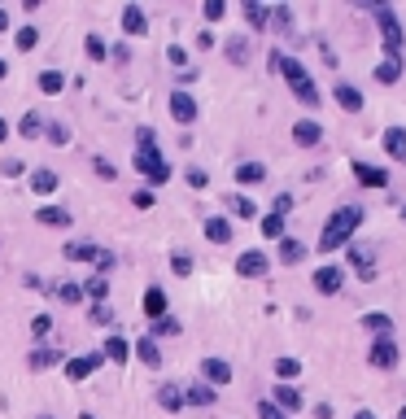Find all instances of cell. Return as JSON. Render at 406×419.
Here are the masks:
<instances>
[{
  "label": "cell",
  "instance_id": "47",
  "mask_svg": "<svg viewBox=\"0 0 406 419\" xmlns=\"http://www.w3.org/2000/svg\"><path fill=\"white\" fill-rule=\"evenodd\" d=\"M267 22H276V27H289V22H293V9H289V5H276V9L267 14Z\"/></svg>",
  "mask_w": 406,
  "mask_h": 419
},
{
  "label": "cell",
  "instance_id": "32",
  "mask_svg": "<svg viewBox=\"0 0 406 419\" xmlns=\"http://www.w3.org/2000/svg\"><path fill=\"white\" fill-rule=\"evenodd\" d=\"M136 354H140V363H145V367H162V350H158V341H140L136 345Z\"/></svg>",
  "mask_w": 406,
  "mask_h": 419
},
{
  "label": "cell",
  "instance_id": "63",
  "mask_svg": "<svg viewBox=\"0 0 406 419\" xmlns=\"http://www.w3.org/2000/svg\"><path fill=\"white\" fill-rule=\"evenodd\" d=\"M402 219H406V206H402Z\"/></svg>",
  "mask_w": 406,
  "mask_h": 419
},
{
  "label": "cell",
  "instance_id": "29",
  "mask_svg": "<svg viewBox=\"0 0 406 419\" xmlns=\"http://www.w3.org/2000/svg\"><path fill=\"white\" fill-rule=\"evenodd\" d=\"M57 358H62V354H57L53 345H35V350H31V367H35V371H44V367H53Z\"/></svg>",
  "mask_w": 406,
  "mask_h": 419
},
{
  "label": "cell",
  "instance_id": "28",
  "mask_svg": "<svg viewBox=\"0 0 406 419\" xmlns=\"http://www.w3.org/2000/svg\"><path fill=\"white\" fill-rule=\"evenodd\" d=\"M62 88H66V75H62V70H44V75H40V92H44V97H57Z\"/></svg>",
  "mask_w": 406,
  "mask_h": 419
},
{
  "label": "cell",
  "instance_id": "26",
  "mask_svg": "<svg viewBox=\"0 0 406 419\" xmlns=\"http://www.w3.org/2000/svg\"><path fill=\"white\" fill-rule=\"evenodd\" d=\"M236 179H241V184H262V179H267V166L262 162H241L236 166Z\"/></svg>",
  "mask_w": 406,
  "mask_h": 419
},
{
  "label": "cell",
  "instance_id": "24",
  "mask_svg": "<svg viewBox=\"0 0 406 419\" xmlns=\"http://www.w3.org/2000/svg\"><path fill=\"white\" fill-rule=\"evenodd\" d=\"M214 398H219V393H214L210 385H193V389L184 393V402H188V406H201V411H210V406H214Z\"/></svg>",
  "mask_w": 406,
  "mask_h": 419
},
{
  "label": "cell",
  "instance_id": "12",
  "mask_svg": "<svg viewBox=\"0 0 406 419\" xmlns=\"http://www.w3.org/2000/svg\"><path fill=\"white\" fill-rule=\"evenodd\" d=\"M341 284H345V271H341V267H319V271H315V289L324 293V297L341 293Z\"/></svg>",
  "mask_w": 406,
  "mask_h": 419
},
{
  "label": "cell",
  "instance_id": "56",
  "mask_svg": "<svg viewBox=\"0 0 406 419\" xmlns=\"http://www.w3.org/2000/svg\"><path fill=\"white\" fill-rule=\"evenodd\" d=\"M97 267H101V275L114 267V254H110V249H101V254H97Z\"/></svg>",
  "mask_w": 406,
  "mask_h": 419
},
{
  "label": "cell",
  "instance_id": "57",
  "mask_svg": "<svg viewBox=\"0 0 406 419\" xmlns=\"http://www.w3.org/2000/svg\"><path fill=\"white\" fill-rule=\"evenodd\" d=\"M0 31H9V9H0Z\"/></svg>",
  "mask_w": 406,
  "mask_h": 419
},
{
  "label": "cell",
  "instance_id": "42",
  "mask_svg": "<svg viewBox=\"0 0 406 419\" xmlns=\"http://www.w3.org/2000/svg\"><path fill=\"white\" fill-rule=\"evenodd\" d=\"M153 332H158V337H179L184 323H179V319H158V323H153Z\"/></svg>",
  "mask_w": 406,
  "mask_h": 419
},
{
  "label": "cell",
  "instance_id": "34",
  "mask_svg": "<svg viewBox=\"0 0 406 419\" xmlns=\"http://www.w3.org/2000/svg\"><path fill=\"white\" fill-rule=\"evenodd\" d=\"M228 62L232 66H245L249 62V40H245V35H236V40L228 44Z\"/></svg>",
  "mask_w": 406,
  "mask_h": 419
},
{
  "label": "cell",
  "instance_id": "5",
  "mask_svg": "<svg viewBox=\"0 0 406 419\" xmlns=\"http://www.w3.org/2000/svg\"><path fill=\"white\" fill-rule=\"evenodd\" d=\"M345 249H350V267H354V275H358L363 284H372L376 275H380V267H376V249L367 245V241H350Z\"/></svg>",
  "mask_w": 406,
  "mask_h": 419
},
{
  "label": "cell",
  "instance_id": "45",
  "mask_svg": "<svg viewBox=\"0 0 406 419\" xmlns=\"http://www.w3.org/2000/svg\"><path fill=\"white\" fill-rule=\"evenodd\" d=\"M184 179H188V188H197V193H201V188L210 184V175L201 171V166H188V171H184Z\"/></svg>",
  "mask_w": 406,
  "mask_h": 419
},
{
  "label": "cell",
  "instance_id": "38",
  "mask_svg": "<svg viewBox=\"0 0 406 419\" xmlns=\"http://www.w3.org/2000/svg\"><path fill=\"white\" fill-rule=\"evenodd\" d=\"M31 188H35V193H53V188H57V171H35Z\"/></svg>",
  "mask_w": 406,
  "mask_h": 419
},
{
  "label": "cell",
  "instance_id": "25",
  "mask_svg": "<svg viewBox=\"0 0 406 419\" xmlns=\"http://www.w3.org/2000/svg\"><path fill=\"white\" fill-rule=\"evenodd\" d=\"M158 406H162V411H179V406H184V389H175V385H162L158 389Z\"/></svg>",
  "mask_w": 406,
  "mask_h": 419
},
{
  "label": "cell",
  "instance_id": "6",
  "mask_svg": "<svg viewBox=\"0 0 406 419\" xmlns=\"http://www.w3.org/2000/svg\"><path fill=\"white\" fill-rule=\"evenodd\" d=\"M398 358H402L398 345H393L389 337H376V341H372V354H367V363H372L376 371H393V367H398Z\"/></svg>",
  "mask_w": 406,
  "mask_h": 419
},
{
  "label": "cell",
  "instance_id": "30",
  "mask_svg": "<svg viewBox=\"0 0 406 419\" xmlns=\"http://www.w3.org/2000/svg\"><path fill=\"white\" fill-rule=\"evenodd\" d=\"M223 206H228L232 214H236V219H254V214H258V206H254V201H249V197H228V201H223Z\"/></svg>",
  "mask_w": 406,
  "mask_h": 419
},
{
  "label": "cell",
  "instance_id": "17",
  "mask_svg": "<svg viewBox=\"0 0 406 419\" xmlns=\"http://www.w3.org/2000/svg\"><path fill=\"white\" fill-rule=\"evenodd\" d=\"M372 75H376V83H385V88H393V83L402 79V62H398V57H380V66L372 70Z\"/></svg>",
  "mask_w": 406,
  "mask_h": 419
},
{
  "label": "cell",
  "instance_id": "1",
  "mask_svg": "<svg viewBox=\"0 0 406 419\" xmlns=\"http://www.w3.org/2000/svg\"><path fill=\"white\" fill-rule=\"evenodd\" d=\"M367 219V210L363 206H341V210H332V219L324 223V232H319V245L315 249H324V254H332V249H345L354 241V232L363 227Z\"/></svg>",
  "mask_w": 406,
  "mask_h": 419
},
{
  "label": "cell",
  "instance_id": "15",
  "mask_svg": "<svg viewBox=\"0 0 406 419\" xmlns=\"http://www.w3.org/2000/svg\"><path fill=\"white\" fill-rule=\"evenodd\" d=\"M201 376L210 380V389H219V385H228V380H232V367L223 363V358H201Z\"/></svg>",
  "mask_w": 406,
  "mask_h": 419
},
{
  "label": "cell",
  "instance_id": "40",
  "mask_svg": "<svg viewBox=\"0 0 406 419\" xmlns=\"http://www.w3.org/2000/svg\"><path fill=\"white\" fill-rule=\"evenodd\" d=\"M276 376H280V380L302 376V363H297V358H276Z\"/></svg>",
  "mask_w": 406,
  "mask_h": 419
},
{
  "label": "cell",
  "instance_id": "4",
  "mask_svg": "<svg viewBox=\"0 0 406 419\" xmlns=\"http://www.w3.org/2000/svg\"><path fill=\"white\" fill-rule=\"evenodd\" d=\"M372 14L380 22V35H385V57H398L402 53V27H398V14H393L389 5H380V0H372Z\"/></svg>",
  "mask_w": 406,
  "mask_h": 419
},
{
  "label": "cell",
  "instance_id": "27",
  "mask_svg": "<svg viewBox=\"0 0 406 419\" xmlns=\"http://www.w3.org/2000/svg\"><path fill=\"white\" fill-rule=\"evenodd\" d=\"M101 358H110V363H127V358H131V345L123 341V337H110V341H105V354Z\"/></svg>",
  "mask_w": 406,
  "mask_h": 419
},
{
  "label": "cell",
  "instance_id": "11",
  "mask_svg": "<svg viewBox=\"0 0 406 419\" xmlns=\"http://www.w3.org/2000/svg\"><path fill=\"white\" fill-rule=\"evenodd\" d=\"M171 118L175 123H197V101L188 97V92H171Z\"/></svg>",
  "mask_w": 406,
  "mask_h": 419
},
{
  "label": "cell",
  "instance_id": "33",
  "mask_svg": "<svg viewBox=\"0 0 406 419\" xmlns=\"http://www.w3.org/2000/svg\"><path fill=\"white\" fill-rule=\"evenodd\" d=\"M262 236H267V241H284V214L271 210L267 219H262Z\"/></svg>",
  "mask_w": 406,
  "mask_h": 419
},
{
  "label": "cell",
  "instance_id": "37",
  "mask_svg": "<svg viewBox=\"0 0 406 419\" xmlns=\"http://www.w3.org/2000/svg\"><path fill=\"white\" fill-rule=\"evenodd\" d=\"M83 293H88L92 302H105V297H110V280H105V275H97V280L83 284Z\"/></svg>",
  "mask_w": 406,
  "mask_h": 419
},
{
  "label": "cell",
  "instance_id": "46",
  "mask_svg": "<svg viewBox=\"0 0 406 419\" xmlns=\"http://www.w3.org/2000/svg\"><path fill=\"white\" fill-rule=\"evenodd\" d=\"M201 14H206V22H219L223 14H228V5H223V0H206V5H201Z\"/></svg>",
  "mask_w": 406,
  "mask_h": 419
},
{
  "label": "cell",
  "instance_id": "48",
  "mask_svg": "<svg viewBox=\"0 0 406 419\" xmlns=\"http://www.w3.org/2000/svg\"><path fill=\"white\" fill-rule=\"evenodd\" d=\"M171 271L175 275H193V258H188V254H171Z\"/></svg>",
  "mask_w": 406,
  "mask_h": 419
},
{
  "label": "cell",
  "instance_id": "13",
  "mask_svg": "<svg viewBox=\"0 0 406 419\" xmlns=\"http://www.w3.org/2000/svg\"><path fill=\"white\" fill-rule=\"evenodd\" d=\"M380 145H385V153L393 162H406V127H385Z\"/></svg>",
  "mask_w": 406,
  "mask_h": 419
},
{
  "label": "cell",
  "instance_id": "10",
  "mask_svg": "<svg viewBox=\"0 0 406 419\" xmlns=\"http://www.w3.org/2000/svg\"><path fill=\"white\" fill-rule=\"evenodd\" d=\"M123 31H127V40H140L149 31V18L140 5H123Z\"/></svg>",
  "mask_w": 406,
  "mask_h": 419
},
{
  "label": "cell",
  "instance_id": "35",
  "mask_svg": "<svg viewBox=\"0 0 406 419\" xmlns=\"http://www.w3.org/2000/svg\"><path fill=\"white\" fill-rule=\"evenodd\" d=\"M18 131H22L27 140H35V136L44 131V118H40V114H22V118H18Z\"/></svg>",
  "mask_w": 406,
  "mask_h": 419
},
{
  "label": "cell",
  "instance_id": "8",
  "mask_svg": "<svg viewBox=\"0 0 406 419\" xmlns=\"http://www.w3.org/2000/svg\"><path fill=\"white\" fill-rule=\"evenodd\" d=\"M350 171L358 175L363 188H389V171L385 166H372V162H350Z\"/></svg>",
  "mask_w": 406,
  "mask_h": 419
},
{
  "label": "cell",
  "instance_id": "43",
  "mask_svg": "<svg viewBox=\"0 0 406 419\" xmlns=\"http://www.w3.org/2000/svg\"><path fill=\"white\" fill-rule=\"evenodd\" d=\"M57 297H62V302H83V284H57Z\"/></svg>",
  "mask_w": 406,
  "mask_h": 419
},
{
  "label": "cell",
  "instance_id": "55",
  "mask_svg": "<svg viewBox=\"0 0 406 419\" xmlns=\"http://www.w3.org/2000/svg\"><path fill=\"white\" fill-rule=\"evenodd\" d=\"M293 210V193H276V214H289Z\"/></svg>",
  "mask_w": 406,
  "mask_h": 419
},
{
  "label": "cell",
  "instance_id": "23",
  "mask_svg": "<svg viewBox=\"0 0 406 419\" xmlns=\"http://www.w3.org/2000/svg\"><path fill=\"white\" fill-rule=\"evenodd\" d=\"M302 258H306V245L293 241V236H284V241H280V262H284V267H297Z\"/></svg>",
  "mask_w": 406,
  "mask_h": 419
},
{
  "label": "cell",
  "instance_id": "19",
  "mask_svg": "<svg viewBox=\"0 0 406 419\" xmlns=\"http://www.w3.org/2000/svg\"><path fill=\"white\" fill-rule=\"evenodd\" d=\"M206 236L214 245H228L232 241V223L223 219V214H210V219H206Z\"/></svg>",
  "mask_w": 406,
  "mask_h": 419
},
{
  "label": "cell",
  "instance_id": "18",
  "mask_svg": "<svg viewBox=\"0 0 406 419\" xmlns=\"http://www.w3.org/2000/svg\"><path fill=\"white\" fill-rule=\"evenodd\" d=\"M271 406H276V411H297V406H302V393H297L293 385H276V398H271Z\"/></svg>",
  "mask_w": 406,
  "mask_h": 419
},
{
  "label": "cell",
  "instance_id": "54",
  "mask_svg": "<svg viewBox=\"0 0 406 419\" xmlns=\"http://www.w3.org/2000/svg\"><path fill=\"white\" fill-rule=\"evenodd\" d=\"M92 166H97V175H101V179H114V175H118V171H114V162H105V158H97Z\"/></svg>",
  "mask_w": 406,
  "mask_h": 419
},
{
  "label": "cell",
  "instance_id": "52",
  "mask_svg": "<svg viewBox=\"0 0 406 419\" xmlns=\"http://www.w3.org/2000/svg\"><path fill=\"white\" fill-rule=\"evenodd\" d=\"M258 419H289V415H284V411H276L271 402H258Z\"/></svg>",
  "mask_w": 406,
  "mask_h": 419
},
{
  "label": "cell",
  "instance_id": "44",
  "mask_svg": "<svg viewBox=\"0 0 406 419\" xmlns=\"http://www.w3.org/2000/svg\"><path fill=\"white\" fill-rule=\"evenodd\" d=\"M14 40H18V49H22V53H31V49H35V40H40V31H35V27H22Z\"/></svg>",
  "mask_w": 406,
  "mask_h": 419
},
{
  "label": "cell",
  "instance_id": "62",
  "mask_svg": "<svg viewBox=\"0 0 406 419\" xmlns=\"http://www.w3.org/2000/svg\"><path fill=\"white\" fill-rule=\"evenodd\" d=\"M398 419H406V406H402V415H398Z\"/></svg>",
  "mask_w": 406,
  "mask_h": 419
},
{
  "label": "cell",
  "instance_id": "7",
  "mask_svg": "<svg viewBox=\"0 0 406 419\" xmlns=\"http://www.w3.org/2000/svg\"><path fill=\"white\" fill-rule=\"evenodd\" d=\"M236 271H241V275H249V280H262V275L271 271V258L262 254V249H245V254L236 258Z\"/></svg>",
  "mask_w": 406,
  "mask_h": 419
},
{
  "label": "cell",
  "instance_id": "9",
  "mask_svg": "<svg viewBox=\"0 0 406 419\" xmlns=\"http://www.w3.org/2000/svg\"><path fill=\"white\" fill-rule=\"evenodd\" d=\"M293 140H297L302 149H315L319 140H324V127H319L315 118H297V123H293Z\"/></svg>",
  "mask_w": 406,
  "mask_h": 419
},
{
  "label": "cell",
  "instance_id": "64",
  "mask_svg": "<svg viewBox=\"0 0 406 419\" xmlns=\"http://www.w3.org/2000/svg\"><path fill=\"white\" fill-rule=\"evenodd\" d=\"M40 419H53V415H40Z\"/></svg>",
  "mask_w": 406,
  "mask_h": 419
},
{
  "label": "cell",
  "instance_id": "61",
  "mask_svg": "<svg viewBox=\"0 0 406 419\" xmlns=\"http://www.w3.org/2000/svg\"><path fill=\"white\" fill-rule=\"evenodd\" d=\"M79 419H97V415H79Z\"/></svg>",
  "mask_w": 406,
  "mask_h": 419
},
{
  "label": "cell",
  "instance_id": "31",
  "mask_svg": "<svg viewBox=\"0 0 406 419\" xmlns=\"http://www.w3.org/2000/svg\"><path fill=\"white\" fill-rule=\"evenodd\" d=\"M363 323L376 332V337H389V332H393V319L385 315V310H372V315H363Z\"/></svg>",
  "mask_w": 406,
  "mask_h": 419
},
{
  "label": "cell",
  "instance_id": "39",
  "mask_svg": "<svg viewBox=\"0 0 406 419\" xmlns=\"http://www.w3.org/2000/svg\"><path fill=\"white\" fill-rule=\"evenodd\" d=\"M83 49H88L92 62H105V57H110V49H105V40H101V35H88V40H83Z\"/></svg>",
  "mask_w": 406,
  "mask_h": 419
},
{
  "label": "cell",
  "instance_id": "2",
  "mask_svg": "<svg viewBox=\"0 0 406 419\" xmlns=\"http://www.w3.org/2000/svg\"><path fill=\"white\" fill-rule=\"evenodd\" d=\"M271 70H280L284 83L293 88V97L302 101V105H319V83L310 79V70H306L302 62H297V57L280 53V49H271Z\"/></svg>",
  "mask_w": 406,
  "mask_h": 419
},
{
  "label": "cell",
  "instance_id": "16",
  "mask_svg": "<svg viewBox=\"0 0 406 419\" xmlns=\"http://www.w3.org/2000/svg\"><path fill=\"white\" fill-rule=\"evenodd\" d=\"M97 367H101V354H83V358H70L66 363V376L70 380H88Z\"/></svg>",
  "mask_w": 406,
  "mask_h": 419
},
{
  "label": "cell",
  "instance_id": "22",
  "mask_svg": "<svg viewBox=\"0 0 406 419\" xmlns=\"http://www.w3.org/2000/svg\"><path fill=\"white\" fill-rule=\"evenodd\" d=\"M145 319H153V323L166 319V293L162 289H149L145 293Z\"/></svg>",
  "mask_w": 406,
  "mask_h": 419
},
{
  "label": "cell",
  "instance_id": "41",
  "mask_svg": "<svg viewBox=\"0 0 406 419\" xmlns=\"http://www.w3.org/2000/svg\"><path fill=\"white\" fill-rule=\"evenodd\" d=\"M44 136H49L53 145H70V127L66 123H44Z\"/></svg>",
  "mask_w": 406,
  "mask_h": 419
},
{
  "label": "cell",
  "instance_id": "49",
  "mask_svg": "<svg viewBox=\"0 0 406 419\" xmlns=\"http://www.w3.org/2000/svg\"><path fill=\"white\" fill-rule=\"evenodd\" d=\"M136 210H153V188H136Z\"/></svg>",
  "mask_w": 406,
  "mask_h": 419
},
{
  "label": "cell",
  "instance_id": "36",
  "mask_svg": "<svg viewBox=\"0 0 406 419\" xmlns=\"http://www.w3.org/2000/svg\"><path fill=\"white\" fill-rule=\"evenodd\" d=\"M245 18H249V27H254V31L267 27V9H262L258 0H245Z\"/></svg>",
  "mask_w": 406,
  "mask_h": 419
},
{
  "label": "cell",
  "instance_id": "3",
  "mask_svg": "<svg viewBox=\"0 0 406 419\" xmlns=\"http://www.w3.org/2000/svg\"><path fill=\"white\" fill-rule=\"evenodd\" d=\"M136 171L145 175L153 188L171 179V166H166V158L158 153V136H153V127H140V136H136Z\"/></svg>",
  "mask_w": 406,
  "mask_h": 419
},
{
  "label": "cell",
  "instance_id": "58",
  "mask_svg": "<svg viewBox=\"0 0 406 419\" xmlns=\"http://www.w3.org/2000/svg\"><path fill=\"white\" fill-rule=\"evenodd\" d=\"M0 140H9V123H5V118H0Z\"/></svg>",
  "mask_w": 406,
  "mask_h": 419
},
{
  "label": "cell",
  "instance_id": "60",
  "mask_svg": "<svg viewBox=\"0 0 406 419\" xmlns=\"http://www.w3.org/2000/svg\"><path fill=\"white\" fill-rule=\"evenodd\" d=\"M354 419H376V415H372V411H358V415H354Z\"/></svg>",
  "mask_w": 406,
  "mask_h": 419
},
{
  "label": "cell",
  "instance_id": "51",
  "mask_svg": "<svg viewBox=\"0 0 406 419\" xmlns=\"http://www.w3.org/2000/svg\"><path fill=\"white\" fill-rule=\"evenodd\" d=\"M49 328H53L49 315H35V319H31V332H35V337H49Z\"/></svg>",
  "mask_w": 406,
  "mask_h": 419
},
{
  "label": "cell",
  "instance_id": "14",
  "mask_svg": "<svg viewBox=\"0 0 406 419\" xmlns=\"http://www.w3.org/2000/svg\"><path fill=\"white\" fill-rule=\"evenodd\" d=\"M332 97H337V105H341V110H350V114H358V110H363V92H358L354 83H345V79H337Z\"/></svg>",
  "mask_w": 406,
  "mask_h": 419
},
{
  "label": "cell",
  "instance_id": "20",
  "mask_svg": "<svg viewBox=\"0 0 406 419\" xmlns=\"http://www.w3.org/2000/svg\"><path fill=\"white\" fill-rule=\"evenodd\" d=\"M35 223H44V227H70V210H62V206H40V210H35Z\"/></svg>",
  "mask_w": 406,
  "mask_h": 419
},
{
  "label": "cell",
  "instance_id": "59",
  "mask_svg": "<svg viewBox=\"0 0 406 419\" xmlns=\"http://www.w3.org/2000/svg\"><path fill=\"white\" fill-rule=\"evenodd\" d=\"M9 75V62H5V57H0V79H5Z\"/></svg>",
  "mask_w": 406,
  "mask_h": 419
},
{
  "label": "cell",
  "instance_id": "50",
  "mask_svg": "<svg viewBox=\"0 0 406 419\" xmlns=\"http://www.w3.org/2000/svg\"><path fill=\"white\" fill-rule=\"evenodd\" d=\"M110 319H114V315H110V306H105V302H92V323H101V328H105Z\"/></svg>",
  "mask_w": 406,
  "mask_h": 419
},
{
  "label": "cell",
  "instance_id": "21",
  "mask_svg": "<svg viewBox=\"0 0 406 419\" xmlns=\"http://www.w3.org/2000/svg\"><path fill=\"white\" fill-rule=\"evenodd\" d=\"M62 254H66L70 262H97V254H101V245H92V241H75V245H66Z\"/></svg>",
  "mask_w": 406,
  "mask_h": 419
},
{
  "label": "cell",
  "instance_id": "53",
  "mask_svg": "<svg viewBox=\"0 0 406 419\" xmlns=\"http://www.w3.org/2000/svg\"><path fill=\"white\" fill-rule=\"evenodd\" d=\"M166 57H171V66H184V70H188V53L179 49V44H171V49H166Z\"/></svg>",
  "mask_w": 406,
  "mask_h": 419
}]
</instances>
